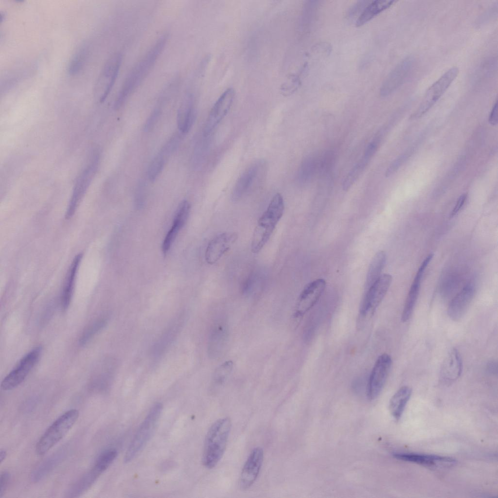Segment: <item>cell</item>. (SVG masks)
Returning a JSON list of instances; mask_svg holds the SVG:
<instances>
[{"mask_svg":"<svg viewBox=\"0 0 498 498\" xmlns=\"http://www.w3.org/2000/svg\"><path fill=\"white\" fill-rule=\"evenodd\" d=\"M167 39L166 35H163L160 37L143 57L130 71L114 103L115 109H119L122 107L127 98L146 76L164 49Z\"/></svg>","mask_w":498,"mask_h":498,"instance_id":"obj_1","label":"cell"},{"mask_svg":"<svg viewBox=\"0 0 498 498\" xmlns=\"http://www.w3.org/2000/svg\"><path fill=\"white\" fill-rule=\"evenodd\" d=\"M231 426L230 419L225 417L216 420L209 429L202 455V462L205 467L213 468L221 460L226 448Z\"/></svg>","mask_w":498,"mask_h":498,"instance_id":"obj_2","label":"cell"},{"mask_svg":"<svg viewBox=\"0 0 498 498\" xmlns=\"http://www.w3.org/2000/svg\"><path fill=\"white\" fill-rule=\"evenodd\" d=\"M284 210L283 197L280 194L277 193L259 218L255 228L251 243V250L253 253L260 252L267 244L282 218Z\"/></svg>","mask_w":498,"mask_h":498,"instance_id":"obj_3","label":"cell"},{"mask_svg":"<svg viewBox=\"0 0 498 498\" xmlns=\"http://www.w3.org/2000/svg\"><path fill=\"white\" fill-rule=\"evenodd\" d=\"M79 415L77 409H71L58 417L36 443V454L40 456L45 455L61 441L77 421Z\"/></svg>","mask_w":498,"mask_h":498,"instance_id":"obj_4","label":"cell"},{"mask_svg":"<svg viewBox=\"0 0 498 498\" xmlns=\"http://www.w3.org/2000/svg\"><path fill=\"white\" fill-rule=\"evenodd\" d=\"M162 409L160 403L155 404L142 422L126 451L124 462L131 461L144 448L152 437Z\"/></svg>","mask_w":498,"mask_h":498,"instance_id":"obj_5","label":"cell"},{"mask_svg":"<svg viewBox=\"0 0 498 498\" xmlns=\"http://www.w3.org/2000/svg\"><path fill=\"white\" fill-rule=\"evenodd\" d=\"M459 69L453 67L445 72L427 90L419 107L412 118H418L427 112L449 88L459 73Z\"/></svg>","mask_w":498,"mask_h":498,"instance_id":"obj_6","label":"cell"},{"mask_svg":"<svg viewBox=\"0 0 498 498\" xmlns=\"http://www.w3.org/2000/svg\"><path fill=\"white\" fill-rule=\"evenodd\" d=\"M264 160L253 163L242 174L232 192L233 200H237L258 186L263 179L266 170Z\"/></svg>","mask_w":498,"mask_h":498,"instance_id":"obj_7","label":"cell"},{"mask_svg":"<svg viewBox=\"0 0 498 498\" xmlns=\"http://www.w3.org/2000/svg\"><path fill=\"white\" fill-rule=\"evenodd\" d=\"M41 351V347H36L23 357L17 366L2 381V390L9 391L19 386L37 363Z\"/></svg>","mask_w":498,"mask_h":498,"instance_id":"obj_8","label":"cell"},{"mask_svg":"<svg viewBox=\"0 0 498 498\" xmlns=\"http://www.w3.org/2000/svg\"><path fill=\"white\" fill-rule=\"evenodd\" d=\"M391 281L392 277L390 274L381 275L366 290L360 309L361 317L366 318L374 314L386 295Z\"/></svg>","mask_w":498,"mask_h":498,"instance_id":"obj_9","label":"cell"},{"mask_svg":"<svg viewBox=\"0 0 498 498\" xmlns=\"http://www.w3.org/2000/svg\"><path fill=\"white\" fill-rule=\"evenodd\" d=\"M122 60V55L116 53L106 63L95 89V94L100 102H103L111 91L117 78Z\"/></svg>","mask_w":498,"mask_h":498,"instance_id":"obj_10","label":"cell"},{"mask_svg":"<svg viewBox=\"0 0 498 498\" xmlns=\"http://www.w3.org/2000/svg\"><path fill=\"white\" fill-rule=\"evenodd\" d=\"M392 365L390 355L384 353L379 356L370 374L367 387V395L370 400L377 398L386 382Z\"/></svg>","mask_w":498,"mask_h":498,"instance_id":"obj_11","label":"cell"},{"mask_svg":"<svg viewBox=\"0 0 498 498\" xmlns=\"http://www.w3.org/2000/svg\"><path fill=\"white\" fill-rule=\"evenodd\" d=\"M414 61L412 56L408 55L395 66L381 85L380 90L381 97L390 95L404 82L414 66Z\"/></svg>","mask_w":498,"mask_h":498,"instance_id":"obj_12","label":"cell"},{"mask_svg":"<svg viewBox=\"0 0 498 498\" xmlns=\"http://www.w3.org/2000/svg\"><path fill=\"white\" fill-rule=\"evenodd\" d=\"M235 92L232 88L226 89L219 97L211 108L206 120L203 133L211 134L229 111L233 103Z\"/></svg>","mask_w":498,"mask_h":498,"instance_id":"obj_13","label":"cell"},{"mask_svg":"<svg viewBox=\"0 0 498 498\" xmlns=\"http://www.w3.org/2000/svg\"><path fill=\"white\" fill-rule=\"evenodd\" d=\"M326 286L324 279H319L308 284L300 294L294 313L296 318H300L311 309L322 295Z\"/></svg>","mask_w":498,"mask_h":498,"instance_id":"obj_14","label":"cell"},{"mask_svg":"<svg viewBox=\"0 0 498 498\" xmlns=\"http://www.w3.org/2000/svg\"><path fill=\"white\" fill-rule=\"evenodd\" d=\"M236 233L225 232L213 237L208 243L205 253V260L208 264L216 263L227 252L237 239Z\"/></svg>","mask_w":498,"mask_h":498,"instance_id":"obj_15","label":"cell"},{"mask_svg":"<svg viewBox=\"0 0 498 498\" xmlns=\"http://www.w3.org/2000/svg\"><path fill=\"white\" fill-rule=\"evenodd\" d=\"M229 338V329L225 320L215 321L211 330L208 343V355L211 359L222 355Z\"/></svg>","mask_w":498,"mask_h":498,"instance_id":"obj_16","label":"cell"},{"mask_svg":"<svg viewBox=\"0 0 498 498\" xmlns=\"http://www.w3.org/2000/svg\"><path fill=\"white\" fill-rule=\"evenodd\" d=\"M264 459V451L260 447L250 452L242 470L239 485L241 489H249L255 481L259 474Z\"/></svg>","mask_w":498,"mask_h":498,"instance_id":"obj_17","label":"cell"},{"mask_svg":"<svg viewBox=\"0 0 498 498\" xmlns=\"http://www.w3.org/2000/svg\"><path fill=\"white\" fill-rule=\"evenodd\" d=\"M475 287L469 283L452 299L447 308L449 318L454 320H461L464 315L473 298Z\"/></svg>","mask_w":498,"mask_h":498,"instance_id":"obj_18","label":"cell"},{"mask_svg":"<svg viewBox=\"0 0 498 498\" xmlns=\"http://www.w3.org/2000/svg\"><path fill=\"white\" fill-rule=\"evenodd\" d=\"M462 362L458 350L453 348L448 353L442 364L440 372L441 382L445 385L451 384L461 375Z\"/></svg>","mask_w":498,"mask_h":498,"instance_id":"obj_19","label":"cell"},{"mask_svg":"<svg viewBox=\"0 0 498 498\" xmlns=\"http://www.w3.org/2000/svg\"><path fill=\"white\" fill-rule=\"evenodd\" d=\"M97 161L96 160L91 165H89L78 178L65 214L66 219L71 218L75 213L77 206L89 185L92 175L96 169Z\"/></svg>","mask_w":498,"mask_h":498,"instance_id":"obj_20","label":"cell"},{"mask_svg":"<svg viewBox=\"0 0 498 498\" xmlns=\"http://www.w3.org/2000/svg\"><path fill=\"white\" fill-rule=\"evenodd\" d=\"M184 317L180 315L175 319L153 344L151 353L154 356H160L172 343L182 328Z\"/></svg>","mask_w":498,"mask_h":498,"instance_id":"obj_21","label":"cell"},{"mask_svg":"<svg viewBox=\"0 0 498 498\" xmlns=\"http://www.w3.org/2000/svg\"><path fill=\"white\" fill-rule=\"evenodd\" d=\"M427 267L426 264L422 263L411 284L402 313L401 320L404 322L408 321L413 314L419 296L423 276Z\"/></svg>","mask_w":498,"mask_h":498,"instance_id":"obj_22","label":"cell"},{"mask_svg":"<svg viewBox=\"0 0 498 498\" xmlns=\"http://www.w3.org/2000/svg\"><path fill=\"white\" fill-rule=\"evenodd\" d=\"M393 456L400 460L414 462L429 467L436 466L442 464H452L455 460L448 457L436 455L414 453H396Z\"/></svg>","mask_w":498,"mask_h":498,"instance_id":"obj_23","label":"cell"},{"mask_svg":"<svg viewBox=\"0 0 498 498\" xmlns=\"http://www.w3.org/2000/svg\"><path fill=\"white\" fill-rule=\"evenodd\" d=\"M196 116L193 96L191 94H188L184 97L178 111V129L183 133H187L195 122Z\"/></svg>","mask_w":498,"mask_h":498,"instance_id":"obj_24","label":"cell"},{"mask_svg":"<svg viewBox=\"0 0 498 498\" xmlns=\"http://www.w3.org/2000/svg\"><path fill=\"white\" fill-rule=\"evenodd\" d=\"M82 258L81 253L75 256L66 276L61 296V305L63 309H67L71 302L76 274Z\"/></svg>","mask_w":498,"mask_h":498,"instance_id":"obj_25","label":"cell"},{"mask_svg":"<svg viewBox=\"0 0 498 498\" xmlns=\"http://www.w3.org/2000/svg\"><path fill=\"white\" fill-rule=\"evenodd\" d=\"M394 2V0H388L371 1L358 17L356 25L357 27L363 26L380 13L390 7Z\"/></svg>","mask_w":498,"mask_h":498,"instance_id":"obj_26","label":"cell"},{"mask_svg":"<svg viewBox=\"0 0 498 498\" xmlns=\"http://www.w3.org/2000/svg\"><path fill=\"white\" fill-rule=\"evenodd\" d=\"M411 389L409 386L400 388L392 396L389 404L390 411L392 416L398 420L401 417L405 408L410 398Z\"/></svg>","mask_w":498,"mask_h":498,"instance_id":"obj_27","label":"cell"},{"mask_svg":"<svg viewBox=\"0 0 498 498\" xmlns=\"http://www.w3.org/2000/svg\"><path fill=\"white\" fill-rule=\"evenodd\" d=\"M386 254L383 251L377 252L373 257L368 270L366 280V289L370 288L381 276L385 265Z\"/></svg>","mask_w":498,"mask_h":498,"instance_id":"obj_28","label":"cell"},{"mask_svg":"<svg viewBox=\"0 0 498 498\" xmlns=\"http://www.w3.org/2000/svg\"><path fill=\"white\" fill-rule=\"evenodd\" d=\"M188 216L184 213L176 212L172 226L168 232L162 244V250L164 254H166L170 249L178 231L183 226Z\"/></svg>","mask_w":498,"mask_h":498,"instance_id":"obj_29","label":"cell"},{"mask_svg":"<svg viewBox=\"0 0 498 498\" xmlns=\"http://www.w3.org/2000/svg\"><path fill=\"white\" fill-rule=\"evenodd\" d=\"M100 476V475L92 468L71 487L69 492L70 497H76L84 493L92 485Z\"/></svg>","mask_w":498,"mask_h":498,"instance_id":"obj_30","label":"cell"},{"mask_svg":"<svg viewBox=\"0 0 498 498\" xmlns=\"http://www.w3.org/2000/svg\"><path fill=\"white\" fill-rule=\"evenodd\" d=\"M370 160L362 156L360 160L351 169L348 173L342 183V189L347 191L355 183Z\"/></svg>","mask_w":498,"mask_h":498,"instance_id":"obj_31","label":"cell"},{"mask_svg":"<svg viewBox=\"0 0 498 498\" xmlns=\"http://www.w3.org/2000/svg\"><path fill=\"white\" fill-rule=\"evenodd\" d=\"M118 455L114 448L107 449L102 452L97 458L93 468L101 475L115 460Z\"/></svg>","mask_w":498,"mask_h":498,"instance_id":"obj_32","label":"cell"},{"mask_svg":"<svg viewBox=\"0 0 498 498\" xmlns=\"http://www.w3.org/2000/svg\"><path fill=\"white\" fill-rule=\"evenodd\" d=\"M233 362L228 360L219 366L214 371L212 379V386L218 388L224 383L231 372Z\"/></svg>","mask_w":498,"mask_h":498,"instance_id":"obj_33","label":"cell"},{"mask_svg":"<svg viewBox=\"0 0 498 498\" xmlns=\"http://www.w3.org/2000/svg\"><path fill=\"white\" fill-rule=\"evenodd\" d=\"M167 158L161 153L153 159L148 170V176L151 181H155L163 168Z\"/></svg>","mask_w":498,"mask_h":498,"instance_id":"obj_34","label":"cell"},{"mask_svg":"<svg viewBox=\"0 0 498 498\" xmlns=\"http://www.w3.org/2000/svg\"><path fill=\"white\" fill-rule=\"evenodd\" d=\"M84 46L80 48L73 55L69 66L68 71L70 74L77 73L84 64L87 55V49Z\"/></svg>","mask_w":498,"mask_h":498,"instance_id":"obj_35","label":"cell"},{"mask_svg":"<svg viewBox=\"0 0 498 498\" xmlns=\"http://www.w3.org/2000/svg\"><path fill=\"white\" fill-rule=\"evenodd\" d=\"M107 320L101 319L91 324L83 333L80 339V344L82 345L86 344L98 332L102 330L106 325Z\"/></svg>","mask_w":498,"mask_h":498,"instance_id":"obj_36","label":"cell"},{"mask_svg":"<svg viewBox=\"0 0 498 498\" xmlns=\"http://www.w3.org/2000/svg\"><path fill=\"white\" fill-rule=\"evenodd\" d=\"M180 141V137L178 135H175L163 147L160 151L166 158L176 149Z\"/></svg>","mask_w":498,"mask_h":498,"instance_id":"obj_37","label":"cell"},{"mask_svg":"<svg viewBox=\"0 0 498 498\" xmlns=\"http://www.w3.org/2000/svg\"><path fill=\"white\" fill-rule=\"evenodd\" d=\"M318 1H308L305 5L303 12L304 23H310L312 21L318 6Z\"/></svg>","mask_w":498,"mask_h":498,"instance_id":"obj_38","label":"cell"},{"mask_svg":"<svg viewBox=\"0 0 498 498\" xmlns=\"http://www.w3.org/2000/svg\"><path fill=\"white\" fill-rule=\"evenodd\" d=\"M407 154L402 155L394 160L387 169L385 176L389 178L395 173L407 159Z\"/></svg>","mask_w":498,"mask_h":498,"instance_id":"obj_39","label":"cell"},{"mask_svg":"<svg viewBox=\"0 0 498 498\" xmlns=\"http://www.w3.org/2000/svg\"><path fill=\"white\" fill-rule=\"evenodd\" d=\"M160 114V108H157L154 110L144 124V131L148 132L153 128L158 121Z\"/></svg>","mask_w":498,"mask_h":498,"instance_id":"obj_40","label":"cell"},{"mask_svg":"<svg viewBox=\"0 0 498 498\" xmlns=\"http://www.w3.org/2000/svg\"><path fill=\"white\" fill-rule=\"evenodd\" d=\"M10 476L7 472H3L0 475V497L2 498L4 495L9 482Z\"/></svg>","mask_w":498,"mask_h":498,"instance_id":"obj_41","label":"cell"},{"mask_svg":"<svg viewBox=\"0 0 498 498\" xmlns=\"http://www.w3.org/2000/svg\"><path fill=\"white\" fill-rule=\"evenodd\" d=\"M467 197L466 194L462 195L458 199L456 204L453 208L452 212L450 214L451 217L454 216L456 215L462 209L464 205Z\"/></svg>","mask_w":498,"mask_h":498,"instance_id":"obj_42","label":"cell"},{"mask_svg":"<svg viewBox=\"0 0 498 498\" xmlns=\"http://www.w3.org/2000/svg\"><path fill=\"white\" fill-rule=\"evenodd\" d=\"M255 280L254 275L251 274L249 276L243 285L242 291L243 293H248L250 291L255 283Z\"/></svg>","mask_w":498,"mask_h":498,"instance_id":"obj_43","label":"cell"},{"mask_svg":"<svg viewBox=\"0 0 498 498\" xmlns=\"http://www.w3.org/2000/svg\"><path fill=\"white\" fill-rule=\"evenodd\" d=\"M371 2V1L362 0L359 1L356 3L353 7L351 8L349 11V15L353 16L355 14H356L358 13V11L361 10L362 8L364 9L365 7Z\"/></svg>","mask_w":498,"mask_h":498,"instance_id":"obj_44","label":"cell"},{"mask_svg":"<svg viewBox=\"0 0 498 498\" xmlns=\"http://www.w3.org/2000/svg\"><path fill=\"white\" fill-rule=\"evenodd\" d=\"M489 123L492 125L498 124V102L496 101L492 109L489 117Z\"/></svg>","mask_w":498,"mask_h":498,"instance_id":"obj_45","label":"cell"},{"mask_svg":"<svg viewBox=\"0 0 498 498\" xmlns=\"http://www.w3.org/2000/svg\"><path fill=\"white\" fill-rule=\"evenodd\" d=\"M488 372L492 374H495L497 373V363L495 361H490L487 365Z\"/></svg>","mask_w":498,"mask_h":498,"instance_id":"obj_46","label":"cell"},{"mask_svg":"<svg viewBox=\"0 0 498 498\" xmlns=\"http://www.w3.org/2000/svg\"><path fill=\"white\" fill-rule=\"evenodd\" d=\"M7 456V452L4 449H1L0 451V462L2 463Z\"/></svg>","mask_w":498,"mask_h":498,"instance_id":"obj_47","label":"cell"}]
</instances>
